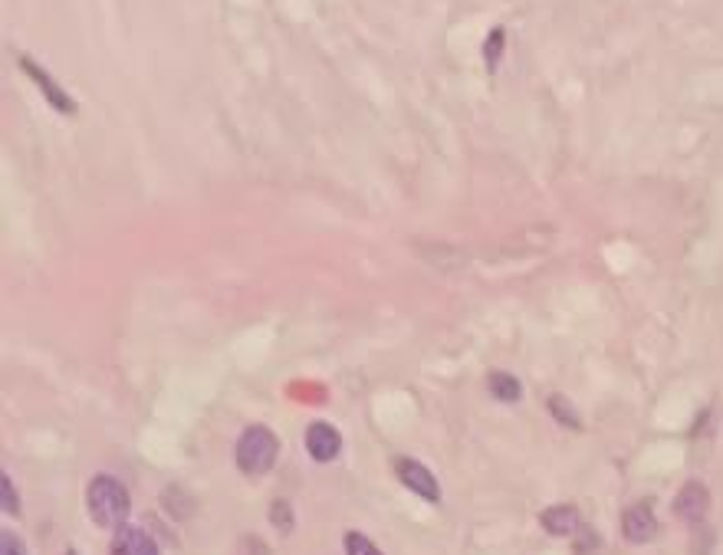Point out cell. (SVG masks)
<instances>
[{
    "label": "cell",
    "mask_w": 723,
    "mask_h": 555,
    "mask_svg": "<svg viewBox=\"0 0 723 555\" xmlns=\"http://www.w3.org/2000/svg\"><path fill=\"white\" fill-rule=\"evenodd\" d=\"M0 503H3V513H7V517H16V513H20L16 487H13V480H10L7 474L0 477Z\"/></svg>",
    "instance_id": "13"
},
{
    "label": "cell",
    "mask_w": 723,
    "mask_h": 555,
    "mask_svg": "<svg viewBox=\"0 0 723 555\" xmlns=\"http://www.w3.org/2000/svg\"><path fill=\"white\" fill-rule=\"evenodd\" d=\"M540 523H543V530H546L549 536H572V533H576V530L582 526V520H579V510H576V507H569V503L543 510Z\"/></svg>",
    "instance_id": "9"
},
{
    "label": "cell",
    "mask_w": 723,
    "mask_h": 555,
    "mask_svg": "<svg viewBox=\"0 0 723 555\" xmlns=\"http://www.w3.org/2000/svg\"><path fill=\"white\" fill-rule=\"evenodd\" d=\"M708 507H711V493H708V487L704 484H685L681 487V493H678V500H675V517H681V520H704L708 517Z\"/></svg>",
    "instance_id": "7"
},
{
    "label": "cell",
    "mask_w": 723,
    "mask_h": 555,
    "mask_svg": "<svg viewBox=\"0 0 723 555\" xmlns=\"http://www.w3.org/2000/svg\"><path fill=\"white\" fill-rule=\"evenodd\" d=\"M112 555H162L158 550V543L145 533V530H138V526H122V530H115V536H112Z\"/></svg>",
    "instance_id": "8"
},
{
    "label": "cell",
    "mask_w": 723,
    "mask_h": 555,
    "mask_svg": "<svg viewBox=\"0 0 723 555\" xmlns=\"http://www.w3.org/2000/svg\"><path fill=\"white\" fill-rule=\"evenodd\" d=\"M622 533H625V540L635 543V546L652 543V540L658 536V517H655V510H652L648 500H642V503H635V507L625 510V517H622Z\"/></svg>",
    "instance_id": "5"
},
{
    "label": "cell",
    "mask_w": 723,
    "mask_h": 555,
    "mask_svg": "<svg viewBox=\"0 0 723 555\" xmlns=\"http://www.w3.org/2000/svg\"><path fill=\"white\" fill-rule=\"evenodd\" d=\"M549 408H553V418H556V421H566V424H569L572 431H579V428H582L579 414H572V404H569L566 398L553 395V398H549Z\"/></svg>",
    "instance_id": "12"
},
{
    "label": "cell",
    "mask_w": 723,
    "mask_h": 555,
    "mask_svg": "<svg viewBox=\"0 0 723 555\" xmlns=\"http://www.w3.org/2000/svg\"><path fill=\"white\" fill-rule=\"evenodd\" d=\"M394 477H398L414 497L431 500V503L441 500V484H437V477H434L424 464H418L414 457H398V460H394Z\"/></svg>",
    "instance_id": "3"
},
{
    "label": "cell",
    "mask_w": 723,
    "mask_h": 555,
    "mask_svg": "<svg viewBox=\"0 0 723 555\" xmlns=\"http://www.w3.org/2000/svg\"><path fill=\"white\" fill-rule=\"evenodd\" d=\"M500 40H503V30H493V33L487 36V66H490V69H497V56H500V46H503Z\"/></svg>",
    "instance_id": "15"
},
{
    "label": "cell",
    "mask_w": 723,
    "mask_h": 555,
    "mask_svg": "<svg viewBox=\"0 0 723 555\" xmlns=\"http://www.w3.org/2000/svg\"><path fill=\"white\" fill-rule=\"evenodd\" d=\"M0 555H26V546L16 533H0Z\"/></svg>",
    "instance_id": "14"
},
{
    "label": "cell",
    "mask_w": 723,
    "mask_h": 555,
    "mask_svg": "<svg viewBox=\"0 0 723 555\" xmlns=\"http://www.w3.org/2000/svg\"><path fill=\"white\" fill-rule=\"evenodd\" d=\"M20 66H23V73L43 89V96H46V102L53 106V109H59V112H76V102L69 99V92L63 89V86H56L49 76H46V69L40 66V63H33V59H26V56H20Z\"/></svg>",
    "instance_id": "6"
},
{
    "label": "cell",
    "mask_w": 723,
    "mask_h": 555,
    "mask_svg": "<svg viewBox=\"0 0 723 555\" xmlns=\"http://www.w3.org/2000/svg\"><path fill=\"white\" fill-rule=\"evenodd\" d=\"M307 454L316 464H330L343 454V434L340 428H333L330 421H313L307 428Z\"/></svg>",
    "instance_id": "4"
},
{
    "label": "cell",
    "mask_w": 723,
    "mask_h": 555,
    "mask_svg": "<svg viewBox=\"0 0 723 555\" xmlns=\"http://www.w3.org/2000/svg\"><path fill=\"white\" fill-rule=\"evenodd\" d=\"M343 546H346V555H385L365 533H356V530L343 536Z\"/></svg>",
    "instance_id": "11"
},
{
    "label": "cell",
    "mask_w": 723,
    "mask_h": 555,
    "mask_svg": "<svg viewBox=\"0 0 723 555\" xmlns=\"http://www.w3.org/2000/svg\"><path fill=\"white\" fill-rule=\"evenodd\" d=\"M86 507H89V517L96 520V526H102V530H122L129 513H132L129 490L112 474H99V477L89 480Z\"/></svg>",
    "instance_id": "1"
},
{
    "label": "cell",
    "mask_w": 723,
    "mask_h": 555,
    "mask_svg": "<svg viewBox=\"0 0 723 555\" xmlns=\"http://www.w3.org/2000/svg\"><path fill=\"white\" fill-rule=\"evenodd\" d=\"M487 388H490V395L497 398V401H520L523 398V385H520V378L516 375H507V371H490V378H487Z\"/></svg>",
    "instance_id": "10"
},
{
    "label": "cell",
    "mask_w": 723,
    "mask_h": 555,
    "mask_svg": "<svg viewBox=\"0 0 723 555\" xmlns=\"http://www.w3.org/2000/svg\"><path fill=\"white\" fill-rule=\"evenodd\" d=\"M277 454H280V437L264 424H251L237 437V467L251 477H260V474L274 470Z\"/></svg>",
    "instance_id": "2"
}]
</instances>
